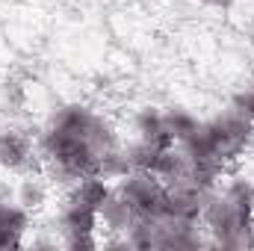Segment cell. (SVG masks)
I'll use <instances>...</instances> for the list:
<instances>
[{"mask_svg":"<svg viewBox=\"0 0 254 251\" xmlns=\"http://www.w3.org/2000/svg\"><path fill=\"white\" fill-rule=\"evenodd\" d=\"M98 222L107 234H127L130 225L136 222V210L127 204L119 192H113L101 207H98Z\"/></svg>","mask_w":254,"mask_h":251,"instance_id":"cell-7","label":"cell"},{"mask_svg":"<svg viewBox=\"0 0 254 251\" xmlns=\"http://www.w3.org/2000/svg\"><path fill=\"white\" fill-rule=\"evenodd\" d=\"M222 192H225V198L240 210L243 219L254 222V181L243 178V175H240V178H231Z\"/></svg>","mask_w":254,"mask_h":251,"instance_id":"cell-11","label":"cell"},{"mask_svg":"<svg viewBox=\"0 0 254 251\" xmlns=\"http://www.w3.org/2000/svg\"><path fill=\"white\" fill-rule=\"evenodd\" d=\"M133 127H136L139 139H151V136H157L160 130H166V116H163V110H157V107H142V110L136 113V119H133Z\"/></svg>","mask_w":254,"mask_h":251,"instance_id":"cell-17","label":"cell"},{"mask_svg":"<svg viewBox=\"0 0 254 251\" xmlns=\"http://www.w3.org/2000/svg\"><path fill=\"white\" fill-rule=\"evenodd\" d=\"M0 225L24 237V234H27V228H30V210H27V207H21L18 201H15V204H6V207H3V213H0Z\"/></svg>","mask_w":254,"mask_h":251,"instance_id":"cell-18","label":"cell"},{"mask_svg":"<svg viewBox=\"0 0 254 251\" xmlns=\"http://www.w3.org/2000/svg\"><path fill=\"white\" fill-rule=\"evenodd\" d=\"M231 110H237L240 116H246V119L254 125V86H243V89L234 92V98H231Z\"/></svg>","mask_w":254,"mask_h":251,"instance_id":"cell-19","label":"cell"},{"mask_svg":"<svg viewBox=\"0 0 254 251\" xmlns=\"http://www.w3.org/2000/svg\"><path fill=\"white\" fill-rule=\"evenodd\" d=\"M98 172H101L104 178H110V181H122L127 172H130L127 151L122 148V145H116V148H110V151L98 154Z\"/></svg>","mask_w":254,"mask_h":251,"instance_id":"cell-15","label":"cell"},{"mask_svg":"<svg viewBox=\"0 0 254 251\" xmlns=\"http://www.w3.org/2000/svg\"><path fill=\"white\" fill-rule=\"evenodd\" d=\"M65 246L74 251H83V249H98V237L95 234H86V237H68Z\"/></svg>","mask_w":254,"mask_h":251,"instance_id":"cell-21","label":"cell"},{"mask_svg":"<svg viewBox=\"0 0 254 251\" xmlns=\"http://www.w3.org/2000/svg\"><path fill=\"white\" fill-rule=\"evenodd\" d=\"M163 116H166V130L178 139V145L184 139H190L192 133L198 130V125H201L190 110H184V107H169V110H163Z\"/></svg>","mask_w":254,"mask_h":251,"instance_id":"cell-14","label":"cell"},{"mask_svg":"<svg viewBox=\"0 0 254 251\" xmlns=\"http://www.w3.org/2000/svg\"><path fill=\"white\" fill-rule=\"evenodd\" d=\"M6 204H9V201H6V198L0 195V213H3V207H6Z\"/></svg>","mask_w":254,"mask_h":251,"instance_id":"cell-23","label":"cell"},{"mask_svg":"<svg viewBox=\"0 0 254 251\" xmlns=\"http://www.w3.org/2000/svg\"><path fill=\"white\" fill-rule=\"evenodd\" d=\"M101 222H98V210L95 207H86L80 201H71L65 198L63 210H60V231L63 237H86V234H98Z\"/></svg>","mask_w":254,"mask_h":251,"instance_id":"cell-6","label":"cell"},{"mask_svg":"<svg viewBox=\"0 0 254 251\" xmlns=\"http://www.w3.org/2000/svg\"><path fill=\"white\" fill-rule=\"evenodd\" d=\"M127 160H130V172H157V163H160V157H163V151L160 148H154L151 142H145V139H136L133 145H127Z\"/></svg>","mask_w":254,"mask_h":251,"instance_id":"cell-13","label":"cell"},{"mask_svg":"<svg viewBox=\"0 0 254 251\" xmlns=\"http://www.w3.org/2000/svg\"><path fill=\"white\" fill-rule=\"evenodd\" d=\"M204 201H207V192L192 187L190 181L166 184V216L163 219H184V222L201 225Z\"/></svg>","mask_w":254,"mask_h":251,"instance_id":"cell-5","label":"cell"},{"mask_svg":"<svg viewBox=\"0 0 254 251\" xmlns=\"http://www.w3.org/2000/svg\"><path fill=\"white\" fill-rule=\"evenodd\" d=\"M48 192H51V184H48L45 175H24V181L18 184V198L15 201L27 210H39V207H45Z\"/></svg>","mask_w":254,"mask_h":251,"instance_id":"cell-12","label":"cell"},{"mask_svg":"<svg viewBox=\"0 0 254 251\" xmlns=\"http://www.w3.org/2000/svg\"><path fill=\"white\" fill-rule=\"evenodd\" d=\"M86 142L98 151V154H104V151H110V148H116V145H122V139H119V133H116V127L110 125L104 116H98L92 127H89V133H86Z\"/></svg>","mask_w":254,"mask_h":251,"instance_id":"cell-16","label":"cell"},{"mask_svg":"<svg viewBox=\"0 0 254 251\" xmlns=\"http://www.w3.org/2000/svg\"><path fill=\"white\" fill-rule=\"evenodd\" d=\"M113 192H116V187L110 184V178H104L101 172H92V175H83L74 187L68 189V198L98 210V207L113 195Z\"/></svg>","mask_w":254,"mask_h":251,"instance_id":"cell-8","label":"cell"},{"mask_svg":"<svg viewBox=\"0 0 254 251\" xmlns=\"http://www.w3.org/2000/svg\"><path fill=\"white\" fill-rule=\"evenodd\" d=\"M204 127H207L210 142L216 148V157L222 163L237 160L243 151H249L254 145V125L246 116H240L237 110H231V107L216 113L210 122H204Z\"/></svg>","mask_w":254,"mask_h":251,"instance_id":"cell-2","label":"cell"},{"mask_svg":"<svg viewBox=\"0 0 254 251\" xmlns=\"http://www.w3.org/2000/svg\"><path fill=\"white\" fill-rule=\"evenodd\" d=\"M39 148H33V139L15 127L0 130V166L15 175H39L45 163L36 160Z\"/></svg>","mask_w":254,"mask_h":251,"instance_id":"cell-4","label":"cell"},{"mask_svg":"<svg viewBox=\"0 0 254 251\" xmlns=\"http://www.w3.org/2000/svg\"><path fill=\"white\" fill-rule=\"evenodd\" d=\"M95 119H98L95 110H89L83 104H65V107H60L51 116V125L65 130V133H71V136H83L86 139V133H89V127H92Z\"/></svg>","mask_w":254,"mask_h":251,"instance_id":"cell-9","label":"cell"},{"mask_svg":"<svg viewBox=\"0 0 254 251\" xmlns=\"http://www.w3.org/2000/svg\"><path fill=\"white\" fill-rule=\"evenodd\" d=\"M127 249H160V219H142L136 216V222L130 225V231L125 234Z\"/></svg>","mask_w":254,"mask_h":251,"instance_id":"cell-10","label":"cell"},{"mask_svg":"<svg viewBox=\"0 0 254 251\" xmlns=\"http://www.w3.org/2000/svg\"><path fill=\"white\" fill-rule=\"evenodd\" d=\"M39 157L42 163H54V166H63L65 172H71L77 181L83 175H92L98 172V151L83 139V136H71L60 127L48 125V130L39 133Z\"/></svg>","mask_w":254,"mask_h":251,"instance_id":"cell-1","label":"cell"},{"mask_svg":"<svg viewBox=\"0 0 254 251\" xmlns=\"http://www.w3.org/2000/svg\"><path fill=\"white\" fill-rule=\"evenodd\" d=\"M116 192L142 219H163L166 216V184L151 172H127L119 181Z\"/></svg>","mask_w":254,"mask_h":251,"instance_id":"cell-3","label":"cell"},{"mask_svg":"<svg viewBox=\"0 0 254 251\" xmlns=\"http://www.w3.org/2000/svg\"><path fill=\"white\" fill-rule=\"evenodd\" d=\"M204 6H213V9H231L237 0H201Z\"/></svg>","mask_w":254,"mask_h":251,"instance_id":"cell-22","label":"cell"},{"mask_svg":"<svg viewBox=\"0 0 254 251\" xmlns=\"http://www.w3.org/2000/svg\"><path fill=\"white\" fill-rule=\"evenodd\" d=\"M21 246H24V237L0 225V251H9V249H21Z\"/></svg>","mask_w":254,"mask_h":251,"instance_id":"cell-20","label":"cell"}]
</instances>
